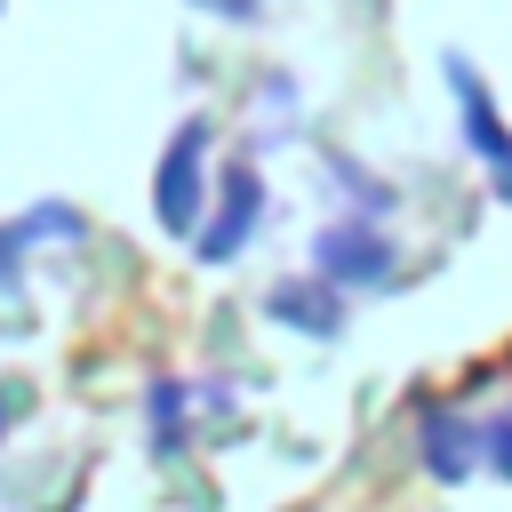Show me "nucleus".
<instances>
[{"instance_id": "nucleus-1", "label": "nucleus", "mask_w": 512, "mask_h": 512, "mask_svg": "<svg viewBox=\"0 0 512 512\" xmlns=\"http://www.w3.org/2000/svg\"><path fill=\"white\" fill-rule=\"evenodd\" d=\"M192 160H200V128H184L176 152H168V184H160V216L168 224H192Z\"/></svg>"}, {"instance_id": "nucleus-2", "label": "nucleus", "mask_w": 512, "mask_h": 512, "mask_svg": "<svg viewBox=\"0 0 512 512\" xmlns=\"http://www.w3.org/2000/svg\"><path fill=\"white\" fill-rule=\"evenodd\" d=\"M328 272H360V280H376V272H384L376 232H328Z\"/></svg>"}, {"instance_id": "nucleus-3", "label": "nucleus", "mask_w": 512, "mask_h": 512, "mask_svg": "<svg viewBox=\"0 0 512 512\" xmlns=\"http://www.w3.org/2000/svg\"><path fill=\"white\" fill-rule=\"evenodd\" d=\"M456 440H464V432H456L448 416H432V472H448V480L464 472V448H456Z\"/></svg>"}]
</instances>
